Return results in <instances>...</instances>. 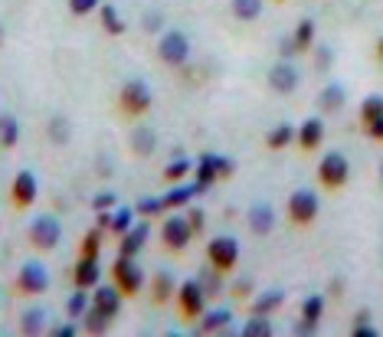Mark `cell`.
<instances>
[{
	"instance_id": "1",
	"label": "cell",
	"mask_w": 383,
	"mask_h": 337,
	"mask_svg": "<svg viewBox=\"0 0 383 337\" xmlns=\"http://www.w3.org/2000/svg\"><path fill=\"white\" fill-rule=\"evenodd\" d=\"M233 174V160L230 158H220V154H206L200 160V167H196V184H204L210 190V184L216 177H230Z\"/></svg>"
},
{
	"instance_id": "2",
	"label": "cell",
	"mask_w": 383,
	"mask_h": 337,
	"mask_svg": "<svg viewBox=\"0 0 383 337\" xmlns=\"http://www.w3.org/2000/svg\"><path fill=\"white\" fill-rule=\"evenodd\" d=\"M115 278H118L121 292H128V295H135L138 288H141V282H145V275H141V265H135V259H131V255H121V259L115 262Z\"/></svg>"
},
{
	"instance_id": "3",
	"label": "cell",
	"mask_w": 383,
	"mask_h": 337,
	"mask_svg": "<svg viewBox=\"0 0 383 337\" xmlns=\"http://www.w3.org/2000/svg\"><path fill=\"white\" fill-rule=\"evenodd\" d=\"M30 236H33V243L40 245V249H52V245L60 243L62 229H60V223H56L52 216H36L33 226H30Z\"/></svg>"
},
{
	"instance_id": "4",
	"label": "cell",
	"mask_w": 383,
	"mask_h": 337,
	"mask_svg": "<svg viewBox=\"0 0 383 337\" xmlns=\"http://www.w3.org/2000/svg\"><path fill=\"white\" fill-rule=\"evenodd\" d=\"M121 105H125L128 111H135V115H141V111L151 109V92H148L145 82H128L125 89H121Z\"/></svg>"
},
{
	"instance_id": "5",
	"label": "cell",
	"mask_w": 383,
	"mask_h": 337,
	"mask_svg": "<svg viewBox=\"0 0 383 337\" xmlns=\"http://www.w3.org/2000/svg\"><path fill=\"white\" fill-rule=\"evenodd\" d=\"M210 259H213L216 269H230V265H236V259H239L236 239H230V236L213 239V243H210Z\"/></svg>"
},
{
	"instance_id": "6",
	"label": "cell",
	"mask_w": 383,
	"mask_h": 337,
	"mask_svg": "<svg viewBox=\"0 0 383 337\" xmlns=\"http://www.w3.org/2000/svg\"><path fill=\"white\" fill-rule=\"evenodd\" d=\"M187 53H190V43L184 40V33H164V40H161L164 62H170V66H180V62H187Z\"/></svg>"
},
{
	"instance_id": "7",
	"label": "cell",
	"mask_w": 383,
	"mask_h": 337,
	"mask_svg": "<svg viewBox=\"0 0 383 337\" xmlns=\"http://www.w3.org/2000/svg\"><path fill=\"white\" fill-rule=\"evenodd\" d=\"M46 285H50V275H46V269H43L40 262H26L23 269H20V288L23 292H46Z\"/></svg>"
},
{
	"instance_id": "8",
	"label": "cell",
	"mask_w": 383,
	"mask_h": 337,
	"mask_svg": "<svg viewBox=\"0 0 383 337\" xmlns=\"http://www.w3.org/2000/svg\"><path fill=\"white\" fill-rule=\"evenodd\" d=\"M321 180L328 187H340L348 180V160L340 158V154H328L321 160Z\"/></svg>"
},
{
	"instance_id": "9",
	"label": "cell",
	"mask_w": 383,
	"mask_h": 337,
	"mask_svg": "<svg viewBox=\"0 0 383 337\" xmlns=\"http://www.w3.org/2000/svg\"><path fill=\"white\" fill-rule=\"evenodd\" d=\"M292 216L298 219V223H311V219L318 216V200L315 194H308V190H298V194H292Z\"/></svg>"
},
{
	"instance_id": "10",
	"label": "cell",
	"mask_w": 383,
	"mask_h": 337,
	"mask_svg": "<svg viewBox=\"0 0 383 337\" xmlns=\"http://www.w3.org/2000/svg\"><path fill=\"white\" fill-rule=\"evenodd\" d=\"M190 236H194V229H190L187 219L174 216V219H167V223H164V239H167L170 249H184V245L190 243Z\"/></svg>"
},
{
	"instance_id": "11",
	"label": "cell",
	"mask_w": 383,
	"mask_h": 337,
	"mask_svg": "<svg viewBox=\"0 0 383 337\" xmlns=\"http://www.w3.org/2000/svg\"><path fill=\"white\" fill-rule=\"evenodd\" d=\"M13 197H17L20 206H30L36 200V177L30 170H20L17 180H13Z\"/></svg>"
},
{
	"instance_id": "12",
	"label": "cell",
	"mask_w": 383,
	"mask_h": 337,
	"mask_svg": "<svg viewBox=\"0 0 383 337\" xmlns=\"http://www.w3.org/2000/svg\"><path fill=\"white\" fill-rule=\"evenodd\" d=\"M269 82H272L275 92H292V89H295V82H298L295 66H289V62H279V66L269 72Z\"/></svg>"
},
{
	"instance_id": "13",
	"label": "cell",
	"mask_w": 383,
	"mask_h": 337,
	"mask_svg": "<svg viewBox=\"0 0 383 337\" xmlns=\"http://www.w3.org/2000/svg\"><path fill=\"white\" fill-rule=\"evenodd\" d=\"M180 308L187 314L204 311V288L196 285V282H184V288H180Z\"/></svg>"
},
{
	"instance_id": "14",
	"label": "cell",
	"mask_w": 383,
	"mask_h": 337,
	"mask_svg": "<svg viewBox=\"0 0 383 337\" xmlns=\"http://www.w3.org/2000/svg\"><path fill=\"white\" fill-rule=\"evenodd\" d=\"M380 111H383V99L380 95H370V99L364 101V121H367V128H370V138H383Z\"/></svg>"
},
{
	"instance_id": "15",
	"label": "cell",
	"mask_w": 383,
	"mask_h": 337,
	"mask_svg": "<svg viewBox=\"0 0 383 337\" xmlns=\"http://www.w3.org/2000/svg\"><path fill=\"white\" fill-rule=\"evenodd\" d=\"M249 226H252V233H269V229L275 226V213L269 203H259V206H252L249 210Z\"/></svg>"
},
{
	"instance_id": "16",
	"label": "cell",
	"mask_w": 383,
	"mask_h": 337,
	"mask_svg": "<svg viewBox=\"0 0 383 337\" xmlns=\"http://www.w3.org/2000/svg\"><path fill=\"white\" fill-rule=\"evenodd\" d=\"M99 282V259L95 255H82L76 265V285L79 288H89Z\"/></svg>"
},
{
	"instance_id": "17",
	"label": "cell",
	"mask_w": 383,
	"mask_h": 337,
	"mask_svg": "<svg viewBox=\"0 0 383 337\" xmlns=\"http://www.w3.org/2000/svg\"><path fill=\"white\" fill-rule=\"evenodd\" d=\"M148 233H151V229H148V223H138L135 229L128 226V229H125V239H121V255H135L138 249L145 245Z\"/></svg>"
},
{
	"instance_id": "18",
	"label": "cell",
	"mask_w": 383,
	"mask_h": 337,
	"mask_svg": "<svg viewBox=\"0 0 383 337\" xmlns=\"http://www.w3.org/2000/svg\"><path fill=\"white\" fill-rule=\"evenodd\" d=\"M95 308H99V311H105L109 314V318H115V314H118V292H115V288H99V292H95Z\"/></svg>"
},
{
	"instance_id": "19",
	"label": "cell",
	"mask_w": 383,
	"mask_h": 337,
	"mask_svg": "<svg viewBox=\"0 0 383 337\" xmlns=\"http://www.w3.org/2000/svg\"><path fill=\"white\" fill-rule=\"evenodd\" d=\"M324 138V125L318 118H308L305 125H301V131H298V141L305 144V148H315V144H321Z\"/></svg>"
},
{
	"instance_id": "20",
	"label": "cell",
	"mask_w": 383,
	"mask_h": 337,
	"mask_svg": "<svg viewBox=\"0 0 383 337\" xmlns=\"http://www.w3.org/2000/svg\"><path fill=\"white\" fill-rule=\"evenodd\" d=\"M206 187L204 184H194V187H177V190H170L167 197H161L164 200V206H184V203L190 200V197H196V194H204Z\"/></svg>"
},
{
	"instance_id": "21",
	"label": "cell",
	"mask_w": 383,
	"mask_h": 337,
	"mask_svg": "<svg viewBox=\"0 0 383 337\" xmlns=\"http://www.w3.org/2000/svg\"><path fill=\"white\" fill-rule=\"evenodd\" d=\"M321 311H324V298L321 295L305 298V304H301V321H305V324H315V328H318V318H321Z\"/></svg>"
},
{
	"instance_id": "22",
	"label": "cell",
	"mask_w": 383,
	"mask_h": 337,
	"mask_svg": "<svg viewBox=\"0 0 383 337\" xmlns=\"http://www.w3.org/2000/svg\"><path fill=\"white\" fill-rule=\"evenodd\" d=\"M282 302H285V292H279V288H272V292H265L262 298H255L252 311H255V314H269V311H272V308H279Z\"/></svg>"
},
{
	"instance_id": "23",
	"label": "cell",
	"mask_w": 383,
	"mask_h": 337,
	"mask_svg": "<svg viewBox=\"0 0 383 337\" xmlns=\"http://www.w3.org/2000/svg\"><path fill=\"white\" fill-rule=\"evenodd\" d=\"M17 138H20L17 121L10 118V115H0V144H4V148H13Z\"/></svg>"
},
{
	"instance_id": "24",
	"label": "cell",
	"mask_w": 383,
	"mask_h": 337,
	"mask_svg": "<svg viewBox=\"0 0 383 337\" xmlns=\"http://www.w3.org/2000/svg\"><path fill=\"white\" fill-rule=\"evenodd\" d=\"M233 13L243 20H255L262 13V0H233Z\"/></svg>"
},
{
	"instance_id": "25",
	"label": "cell",
	"mask_w": 383,
	"mask_h": 337,
	"mask_svg": "<svg viewBox=\"0 0 383 337\" xmlns=\"http://www.w3.org/2000/svg\"><path fill=\"white\" fill-rule=\"evenodd\" d=\"M340 105H344V89L340 85H328L321 92V109L324 111H338Z\"/></svg>"
},
{
	"instance_id": "26",
	"label": "cell",
	"mask_w": 383,
	"mask_h": 337,
	"mask_svg": "<svg viewBox=\"0 0 383 337\" xmlns=\"http://www.w3.org/2000/svg\"><path fill=\"white\" fill-rule=\"evenodd\" d=\"M311 40H315V23H311V20H301V23H298V30H295V50L301 53V50H308V46H311Z\"/></svg>"
},
{
	"instance_id": "27",
	"label": "cell",
	"mask_w": 383,
	"mask_h": 337,
	"mask_svg": "<svg viewBox=\"0 0 383 337\" xmlns=\"http://www.w3.org/2000/svg\"><path fill=\"white\" fill-rule=\"evenodd\" d=\"M102 26L109 30L111 36H118V33H125V23H121V17H118V10L111 7V4H105L102 7Z\"/></svg>"
},
{
	"instance_id": "28",
	"label": "cell",
	"mask_w": 383,
	"mask_h": 337,
	"mask_svg": "<svg viewBox=\"0 0 383 337\" xmlns=\"http://www.w3.org/2000/svg\"><path fill=\"white\" fill-rule=\"evenodd\" d=\"M131 148H135L138 154H151V151H154V135H151V128H138L135 135H131Z\"/></svg>"
},
{
	"instance_id": "29",
	"label": "cell",
	"mask_w": 383,
	"mask_h": 337,
	"mask_svg": "<svg viewBox=\"0 0 383 337\" xmlns=\"http://www.w3.org/2000/svg\"><path fill=\"white\" fill-rule=\"evenodd\" d=\"M170 292H174V275L170 272H157L154 275V298L164 302V298H170Z\"/></svg>"
},
{
	"instance_id": "30",
	"label": "cell",
	"mask_w": 383,
	"mask_h": 337,
	"mask_svg": "<svg viewBox=\"0 0 383 337\" xmlns=\"http://www.w3.org/2000/svg\"><path fill=\"white\" fill-rule=\"evenodd\" d=\"M292 138H295V128H292V125H279V128H272V131H269V138H265V141H269V148H285Z\"/></svg>"
},
{
	"instance_id": "31",
	"label": "cell",
	"mask_w": 383,
	"mask_h": 337,
	"mask_svg": "<svg viewBox=\"0 0 383 337\" xmlns=\"http://www.w3.org/2000/svg\"><path fill=\"white\" fill-rule=\"evenodd\" d=\"M196 285L204 288V295H223V282H220V275H216V272H200V282H196Z\"/></svg>"
},
{
	"instance_id": "32",
	"label": "cell",
	"mask_w": 383,
	"mask_h": 337,
	"mask_svg": "<svg viewBox=\"0 0 383 337\" xmlns=\"http://www.w3.org/2000/svg\"><path fill=\"white\" fill-rule=\"evenodd\" d=\"M230 318L233 314L226 311V308H216V311H210L204 318V331H220V328H226V324H230Z\"/></svg>"
},
{
	"instance_id": "33",
	"label": "cell",
	"mask_w": 383,
	"mask_h": 337,
	"mask_svg": "<svg viewBox=\"0 0 383 337\" xmlns=\"http://www.w3.org/2000/svg\"><path fill=\"white\" fill-rule=\"evenodd\" d=\"M43 324H46V314H43L40 308H33V311L23 314V334H40Z\"/></svg>"
},
{
	"instance_id": "34",
	"label": "cell",
	"mask_w": 383,
	"mask_h": 337,
	"mask_svg": "<svg viewBox=\"0 0 383 337\" xmlns=\"http://www.w3.org/2000/svg\"><path fill=\"white\" fill-rule=\"evenodd\" d=\"M109 314H105V311H99V308H92V311H89V314H85V328H89V331H92V334H102V331L105 328H109Z\"/></svg>"
},
{
	"instance_id": "35",
	"label": "cell",
	"mask_w": 383,
	"mask_h": 337,
	"mask_svg": "<svg viewBox=\"0 0 383 337\" xmlns=\"http://www.w3.org/2000/svg\"><path fill=\"white\" fill-rule=\"evenodd\" d=\"M187 174H190V160L187 158H177L174 164L164 167V177L167 180H180V177H187Z\"/></svg>"
},
{
	"instance_id": "36",
	"label": "cell",
	"mask_w": 383,
	"mask_h": 337,
	"mask_svg": "<svg viewBox=\"0 0 383 337\" xmlns=\"http://www.w3.org/2000/svg\"><path fill=\"white\" fill-rule=\"evenodd\" d=\"M243 334H246V337H269V334H272V324H269L265 318H255V321H249L246 328H243Z\"/></svg>"
},
{
	"instance_id": "37",
	"label": "cell",
	"mask_w": 383,
	"mask_h": 337,
	"mask_svg": "<svg viewBox=\"0 0 383 337\" xmlns=\"http://www.w3.org/2000/svg\"><path fill=\"white\" fill-rule=\"evenodd\" d=\"M50 138L56 144H66L69 141V121L66 118H52L50 121Z\"/></svg>"
},
{
	"instance_id": "38",
	"label": "cell",
	"mask_w": 383,
	"mask_h": 337,
	"mask_svg": "<svg viewBox=\"0 0 383 337\" xmlns=\"http://www.w3.org/2000/svg\"><path fill=\"white\" fill-rule=\"evenodd\" d=\"M85 308H89V298L82 295V292H76V295L66 302V311H69V318H82L85 314Z\"/></svg>"
},
{
	"instance_id": "39",
	"label": "cell",
	"mask_w": 383,
	"mask_h": 337,
	"mask_svg": "<svg viewBox=\"0 0 383 337\" xmlns=\"http://www.w3.org/2000/svg\"><path fill=\"white\" fill-rule=\"evenodd\" d=\"M167 206H164L161 197H145V200L138 203V213H145V216H151V213H164Z\"/></svg>"
},
{
	"instance_id": "40",
	"label": "cell",
	"mask_w": 383,
	"mask_h": 337,
	"mask_svg": "<svg viewBox=\"0 0 383 337\" xmlns=\"http://www.w3.org/2000/svg\"><path fill=\"white\" fill-rule=\"evenodd\" d=\"M115 233H125L128 226H131V210H118L115 216H111V223H109Z\"/></svg>"
},
{
	"instance_id": "41",
	"label": "cell",
	"mask_w": 383,
	"mask_h": 337,
	"mask_svg": "<svg viewBox=\"0 0 383 337\" xmlns=\"http://www.w3.org/2000/svg\"><path fill=\"white\" fill-rule=\"evenodd\" d=\"M99 245H102V233H99V229H92V233L85 236V243H82L85 255H99Z\"/></svg>"
},
{
	"instance_id": "42",
	"label": "cell",
	"mask_w": 383,
	"mask_h": 337,
	"mask_svg": "<svg viewBox=\"0 0 383 337\" xmlns=\"http://www.w3.org/2000/svg\"><path fill=\"white\" fill-rule=\"evenodd\" d=\"M92 206H95L99 213L109 210V206H115V194H109V190H105V194H95V197H92Z\"/></svg>"
},
{
	"instance_id": "43",
	"label": "cell",
	"mask_w": 383,
	"mask_h": 337,
	"mask_svg": "<svg viewBox=\"0 0 383 337\" xmlns=\"http://www.w3.org/2000/svg\"><path fill=\"white\" fill-rule=\"evenodd\" d=\"M99 0H69V7H72V13H89V10L95 7Z\"/></svg>"
},
{
	"instance_id": "44",
	"label": "cell",
	"mask_w": 383,
	"mask_h": 337,
	"mask_svg": "<svg viewBox=\"0 0 383 337\" xmlns=\"http://www.w3.org/2000/svg\"><path fill=\"white\" fill-rule=\"evenodd\" d=\"M190 229H204V210H190Z\"/></svg>"
},
{
	"instance_id": "45",
	"label": "cell",
	"mask_w": 383,
	"mask_h": 337,
	"mask_svg": "<svg viewBox=\"0 0 383 337\" xmlns=\"http://www.w3.org/2000/svg\"><path fill=\"white\" fill-rule=\"evenodd\" d=\"M354 334H357V337H377V328H370V321H364V324L354 328Z\"/></svg>"
},
{
	"instance_id": "46",
	"label": "cell",
	"mask_w": 383,
	"mask_h": 337,
	"mask_svg": "<svg viewBox=\"0 0 383 337\" xmlns=\"http://www.w3.org/2000/svg\"><path fill=\"white\" fill-rule=\"evenodd\" d=\"M145 26H148V30H157V26H161V13H148Z\"/></svg>"
},
{
	"instance_id": "47",
	"label": "cell",
	"mask_w": 383,
	"mask_h": 337,
	"mask_svg": "<svg viewBox=\"0 0 383 337\" xmlns=\"http://www.w3.org/2000/svg\"><path fill=\"white\" fill-rule=\"evenodd\" d=\"M76 334V328H69V324H62V328H52V337H72Z\"/></svg>"
},
{
	"instance_id": "48",
	"label": "cell",
	"mask_w": 383,
	"mask_h": 337,
	"mask_svg": "<svg viewBox=\"0 0 383 337\" xmlns=\"http://www.w3.org/2000/svg\"><path fill=\"white\" fill-rule=\"evenodd\" d=\"M249 288H252V285H249V278H239V282H236V295H249Z\"/></svg>"
},
{
	"instance_id": "49",
	"label": "cell",
	"mask_w": 383,
	"mask_h": 337,
	"mask_svg": "<svg viewBox=\"0 0 383 337\" xmlns=\"http://www.w3.org/2000/svg\"><path fill=\"white\" fill-rule=\"evenodd\" d=\"M328 62H331V50H318V66H328Z\"/></svg>"
},
{
	"instance_id": "50",
	"label": "cell",
	"mask_w": 383,
	"mask_h": 337,
	"mask_svg": "<svg viewBox=\"0 0 383 337\" xmlns=\"http://www.w3.org/2000/svg\"><path fill=\"white\" fill-rule=\"evenodd\" d=\"M0 40H4V30H0Z\"/></svg>"
}]
</instances>
